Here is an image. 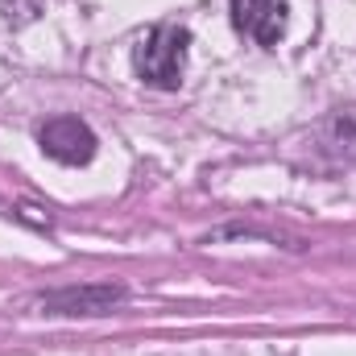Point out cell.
<instances>
[{
	"instance_id": "1",
	"label": "cell",
	"mask_w": 356,
	"mask_h": 356,
	"mask_svg": "<svg viewBox=\"0 0 356 356\" xmlns=\"http://www.w3.org/2000/svg\"><path fill=\"white\" fill-rule=\"evenodd\" d=\"M186 46H191V33L182 25H158L141 38L133 63H137V75L149 83V88L170 91L182 83V71H186Z\"/></svg>"
},
{
	"instance_id": "2",
	"label": "cell",
	"mask_w": 356,
	"mask_h": 356,
	"mask_svg": "<svg viewBox=\"0 0 356 356\" xmlns=\"http://www.w3.org/2000/svg\"><path fill=\"white\" fill-rule=\"evenodd\" d=\"M38 141L54 162H67V166H83L95 154V133L79 116H54L50 124H42Z\"/></svg>"
},
{
	"instance_id": "3",
	"label": "cell",
	"mask_w": 356,
	"mask_h": 356,
	"mask_svg": "<svg viewBox=\"0 0 356 356\" xmlns=\"http://www.w3.org/2000/svg\"><path fill=\"white\" fill-rule=\"evenodd\" d=\"M232 25L257 46H277L286 33V0H232Z\"/></svg>"
},
{
	"instance_id": "4",
	"label": "cell",
	"mask_w": 356,
	"mask_h": 356,
	"mask_svg": "<svg viewBox=\"0 0 356 356\" xmlns=\"http://www.w3.org/2000/svg\"><path fill=\"white\" fill-rule=\"evenodd\" d=\"M124 298L120 286H83V290H58L42 302V311L50 315H104Z\"/></svg>"
}]
</instances>
